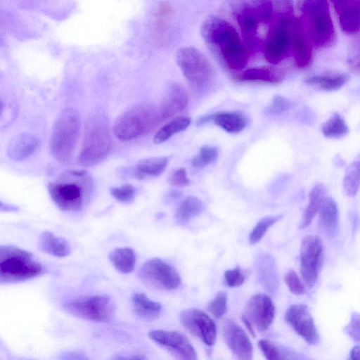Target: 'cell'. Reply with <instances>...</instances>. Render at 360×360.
I'll use <instances>...</instances> for the list:
<instances>
[{
	"label": "cell",
	"mask_w": 360,
	"mask_h": 360,
	"mask_svg": "<svg viewBox=\"0 0 360 360\" xmlns=\"http://www.w3.org/2000/svg\"><path fill=\"white\" fill-rule=\"evenodd\" d=\"M200 32L207 45L228 68L238 70L247 65L249 51L229 22L210 15L202 22Z\"/></svg>",
	"instance_id": "6da1fadb"
},
{
	"label": "cell",
	"mask_w": 360,
	"mask_h": 360,
	"mask_svg": "<svg viewBox=\"0 0 360 360\" xmlns=\"http://www.w3.org/2000/svg\"><path fill=\"white\" fill-rule=\"evenodd\" d=\"M93 185L92 178L86 170L73 169L63 174L59 179L49 182L47 190L60 210L76 212L89 201Z\"/></svg>",
	"instance_id": "7a4b0ae2"
},
{
	"label": "cell",
	"mask_w": 360,
	"mask_h": 360,
	"mask_svg": "<svg viewBox=\"0 0 360 360\" xmlns=\"http://www.w3.org/2000/svg\"><path fill=\"white\" fill-rule=\"evenodd\" d=\"M80 117L72 108L64 109L57 117L51 131L50 152L53 158L61 164L72 158L80 133Z\"/></svg>",
	"instance_id": "3957f363"
},
{
	"label": "cell",
	"mask_w": 360,
	"mask_h": 360,
	"mask_svg": "<svg viewBox=\"0 0 360 360\" xmlns=\"http://www.w3.org/2000/svg\"><path fill=\"white\" fill-rule=\"evenodd\" d=\"M43 271L44 266L30 252L15 245H0V283L25 281Z\"/></svg>",
	"instance_id": "277c9868"
},
{
	"label": "cell",
	"mask_w": 360,
	"mask_h": 360,
	"mask_svg": "<svg viewBox=\"0 0 360 360\" xmlns=\"http://www.w3.org/2000/svg\"><path fill=\"white\" fill-rule=\"evenodd\" d=\"M112 146L107 118L96 115L90 118L85 127L84 140L77 157V163L93 167L103 161Z\"/></svg>",
	"instance_id": "5b68a950"
},
{
	"label": "cell",
	"mask_w": 360,
	"mask_h": 360,
	"mask_svg": "<svg viewBox=\"0 0 360 360\" xmlns=\"http://www.w3.org/2000/svg\"><path fill=\"white\" fill-rule=\"evenodd\" d=\"M300 8L308 37L318 47L330 46L335 39V30L328 1H300Z\"/></svg>",
	"instance_id": "8992f818"
},
{
	"label": "cell",
	"mask_w": 360,
	"mask_h": 360,
	"mask_svg": "<svg viewBox=\"0 0 360 360\" xmlns=\"http://www.w3.org/2000/svg\"><path fill=\"white\" fill-rule=\"evenodd\" d=\"M157 107L137 104L120 115L115 121L112 131L121 141H130L150 133L160 123Z\"/></svg>",
	"instance_id": "52a82bcc"
},
{
	"label": "cell",
	"mask_w": 360,
	"mask_h": 360,
	"mask_svg": "<svg viewBox=\"0 0 360 360\" xmlns=\"http://www.w3.org/2000/svg\"><path fill=\"white\" fill-rule=\"evenodd\" d=\"M176 63L185 78L197 90L208 87L214 79V70L209 60L198 49L186 46L176 55Z\"/></svg>",
	"instance_id": "ba28073f"
},
{
	"label": "cell",
	"mask_w": 360,
	"mask_h": 360,
	"mask_svg": "<svg viewBox=\"0 0 360 360\" xmlns=\"http://www.w3.org/2000/svg\"><path fill=\"white\" fill-rule=\"evenodd\" d=\"M234 13L245 42L255 47L257 41V29L260 23L270 20L273 13V2L269 1H238Z\"/></svg>",
	"instance_id": "9c48e42d"
},
{
	"label": "cell",
	"mask_w": 360,
	"mask_h": 360,
	"mask_svg": "<svg viewBox=\"0 0 360 360\" xmlns=\"http://www.w3.org/2000/svg\"><path fill=\"white\" fill-rule=\"evenodd\" d=\"M63 308L75 316L96 322L109 321L115 314L114 302L105 295L77 297L64 303Z\"/></svg>",
	"instance_id": "30bf717a"
},
{
	"label": "cell",
	"mask_w": 360,
	"mask_h": 360,
	"mask_svg": "<svg viewBox=\"0 0 360 360\" xmlns=\"http://www.w3.org/2000/svg\"><path fill=\"white\" fill-rule=\"evenodd\" d=\"M323 261V247L321 240L316 236L302 238L300 245V272L309 288L316 284Z\"/></svg>",
	"instance_id": "8fae6325"
},
{
	"label": "cell",
	"mask_w": 360,
	"mask_h": 360,
	"mask_svg": "<svg viewBox=\"0 0 360 360\" xmlns=\"http://www.w3.org/2000/svg\"><path fill=\"white\" fill-rule=\"evenodd\" d=\"M283 16L269 29L264 46V56L271 64L282 61L290 51L291 36L290 22L292 18Z\"/></svg>",
	"instance_id": "7c38bea8"
},
{
	"label": "cell",
	"mask_w": 360,
	"mask_h": 360,
	"mask_svg": "<svg viewBox=\"0 0 360 360\" xmlns=\"http://www.w3.org/2000/svg\"><path fill=\"white\" fill-rule=\"evenodd\" d=\"M139 277L146 284L165 290L176 289L181 284L176 269L159 258L146 261L140 269Z\"/></svg>",
	"instance_id": "4fadbf2b"
},
{
	"label": "cell",
	"mask_w": 360,
	"mask_h": 360,
	"mask_svg": "<svg viewBox=\"0 0 360 360\" xmlns=\"http://www.w3.org/2000/svg\"><path fill=\"white\" fill-rule=\"evenodd\" d=\"M180 321L187 330L199 338L205 345H214L217 340L216 325L206 313L198 309H184L181 312Z\"/></svg>",
	"instance_id": "5bb4252c"
},
{
	"label": "cell",
	"mask_w": 360,
	"mask_h": 360,
	"mask_svg": "<svg viewBox=\"0 0 360 360\" xmlns=\"http://www.w3.org/2000/svg\"><path fill=\"white\" fill-rule=\"evenodd\" d=\"M148 337L169 351L177 360H198L197 353L182 333L164 330H152Z\"/></svg>",
	"instance_id": "9a60e30c"
},
{
	"label": "cell",
	"mask_w": 360,
	"mask_h": 360,
	"mask_svg": "<svg viewBox=\"0 0 360 360\" xmlns=\"http://www.w3.org/2000/svg\"><path fill=\"white\" fill-rule=\"evenodd\" d=\"M285 321L308 344L315 345L318 342L319 333L307 305H291L285 312Z\"/></svg>",
	"instance_id": "2e32d148"
},
{
	"label": "cell",
	"mask_w": 360,
	"mask_h": 360,
	"mask_svg": "<svg viewBox=\"0 0 360 360\" xmlns=\"http://www.w3.org/2000/svg\"><path fill=\"white\" fill-rule=\"evenodd\" d=\"M244 315L259 331L266 330L275 316V306L271 297L264 293L253 295L248 302Z\"/></svg>",
	"instance_id": "e0dca14e"
},
{
	"label": "cell",
	"mask_w": 360,
	"mask_h": 360,
	"mask_svg": "<svg viewBox=\"0 0 360 360\" xmlns=\"http://www.w3.org/2000/svg\"><path fill=\"white\" fill-rule=\"evenodd\" d=\"M222 334L226 345L238 360H252L251 341L240 326L232 320H226Z\"/></svg>",
	"instance_id": "ac0fdd59"
},
{
	"label": "cell",
	"mask_w": 360,
	"mask_h": 360,
	"mask_svg": "<svg viewBox=\"0 0 360 360\" xmlns=\"http://www.w3.org/2000/svg\"><path fill=\"white\" fill-rule=\"evenodd\" d=\"M187 103L188 95L185 89L179 84H172L157 107L160 122L174 117L182 111Z\"/></svg>",
	"instance_id": "d6986e66"
},
{
	"label": "cell",
	"mask_w": 360,
	"mask_h": 360,
	"mask_svg": "<svg viewBox=\"0 0 360 360\" xmlns=\"http://www.w3.org/2000/svg\"><path fill=\"white\" fill-rule=\"evenodd\" d=\"M291 46L294 59L300 68L309 65L312 59V49L309 39L304 34L301 22L292 18L290 22Z\"/></svg>",
	"instance_id": "ffe728a7"
},
{
	"label": "cell",
	"mask_w": 360,
	"mask_h": 360,
	"mask_svg": "<svg viewBox=\"0 0 360 360\" xmlns=\"http://www.w3.org/2000/svg\"><path fill=\"white\" fill-rule=\"evenodd\" d=\"M359 1H335L334 8L338 14L342 30L348 34L359 30Z\"/></svg>",
	"instance_id": "44dd1931"
},
{
	"label": "cell",
	"mask_w": 360,
	"mask_h": 360,
	"mask_svg": "<svg viewBox=\"0 0 360 360\" xmlns=\"http://www.w3.org/2000/svg\"><path fill=\"white\" fill-rule=\"evenodd\" d=\"M39 139L34 134L22 133L14 136L9 142L6 154L14 161H22L31 156L39 146Z\"/></svg>",
	"instance_id": "7402d4cb"
},
{
	"label": "cell",
	"mask_w": 360,
	"mask_h": 360,
	"mask_svg": "<svg viewBox=\"0 0 360 360\" xmlns=\"http://www.w3.org/2000/svg\"><path fill=\"white\" fill-rule=\"evenodd\" d=\"M212 121L223 130L231 134H237L242 131L247 126L246 117L236 111H226L212 114L203 117L200 123Z\"/></svg>",
	"instance_id": "603a6c76"
},
{
	"label": "cell",
	"mask_w": 360,
	"mask_h": 360,
	"mask_svg": "<svg viewBox=\"0 0 360 360\" xmlns=\"http://www.w3.org/2000/svg\"><path fill=\"white\" fill-rule=\"evenodd\" d=\"M255 267L259 282L269 292L277 290L278 277L274 257L266 253L259 255L255 262Z\"/></svg>",
	"instance_id": "cb8c5ba5"
},
{
	"label": "cell",
	"mask_w": 360,
	"mask_h": 360,
	"mask_svg": "<svg viewBox=\"0 0 360 360\" xmlns=\"http://www.w3.org/2000/svg\"><path fill=\"white\" fill-rule=\"evenodd\" d=\"M319 225L330 238L336 236L338 229V208L334 199L325 198L319 210Z\"/></svg>",
	"instance_id": "d4e9b609"
},
{
	"label": "cell",
	"mask_w": 360,
	"mask_h": 360,
	"mask_svg": "<svg viewBox=\"0 0 360 360\" xmlns=\"http://www.w3.org/2000/svg\"><path fill=\"white\" fill-rule=\"evenodd\" d=\"M39 248L42 252L57 257H66L70 252L68 242L49 231H45L40 234Z\"/></svg>",
	"instance_id": "484cf974"
},
{
	"label": "cell",
	"mask_w": 360,
	"mask_h": 360,
	"mask_svg": "<svg viewBox=\"0 0 360 360\" xmlns=\"http://www.w3.org/2000/svg\"><path fill=\"white\" fill-rule=\"evenodd\" d=\"M169 159L167 157L150 158L139 160L132 169L133 176L138 179L148 176H158L167 168Z\"/></svg>",
	"instance_id": "4316f807"
},
{
	"label": "cell",
	"mask_w": 360,
	"mask_h": 360,
	"mask_svg": "<svg viewBox=\"0 0 360 360\" xmlns=\"http://www.w3.org/2000/svg\"><path fill=\"white\" fill-rule=\"evenodd\" d=\"M326 194V187L322 184H316L309 195V202L302 214L300 229L309 226L319 212Z\"/></svg>",
	"instance_id": "83f0119b"
},
{
	"label": "cell",
	"mask_w": 360,
	"mask_h": 360,
	"mask_svg": "<svg viewBox=\"0 0 360 360\" xmlns=\"http://www.w3.org/2000/svg\"><path fill=\"white\" fill-rule=\"evenodd\" d=\"M132 302L136 315L146 320L155 319L162 311V305L159 302L150 300L143 292L134 293Z\"/></svg>",
	"instance_id": "f1b7e54d"
},
{
	"label": "cell",
	"mask_w": 360,
	"mask_h": 360,
	"mask_svg": "<svg viewBox=\"0 0 360 360\" xmlns=\"http://www.w3.org/2000/svg\"><path fill=\"white\" fill-rule=\"evenodd\" d=\"M235 79L238 82H264L271 84L281 82L282 77L273 68L257 67L249 68L236 75Z\"/></svg>",
	"instance_id": "f546056e"
},
{
	"label": "cell",
	"mask_w": 360,
	"mask_h": 360,
	"mask_svg": "<svg viewBox=\"0 0 360 360\" xmlns=\"http://www.w3.org/2000/svg\"><path fill=\"white\" fill-rule=\"evenodd\" d=\"M348 80L342 74L313 75L305 79L304 82L319 89L331 91L342 88Z\"/></svg>",
	"instance_id": "4dcf8cb0"
},
{
	"label": "cell",
	"mask_w": 360,
	"mask_h": 360,
	"mask_svg": "<svg viewBox=\"0 0 360 360\" xmlns=\"http://www.w3.org/2000/svg\"><path fill=\"white\" fill-rule=\"evenodd\" d=\"M109 259L114 267L122 274H129L135 268L136 254L131 248H117L109 254Z\"/></svg>",
	"instance_id": "1f68e13d"
},
{
	"label": "cell",
	"mask_w": 360,
	"mask_h": 360,
	"mask_svg": "<svg viewBox=\"0 0 360 360\" xmlns=\"http://www.w3.org/2000/svg\"><path fill=\"white\" fill-rule=\"evenodd\" d=\"M191 122L188 117L179 116L163 125L155 134L153 143L159 144L167 141L173 135L185 130Z\"/></svg>",
	"instance_id": "d6a6232c"
},
{
	"label": "cell",
	"mask_w": 360,
	"mask_h": 360,
	"mask_svg": "<svg viewBox=\"0 0 360 360\" xmlns=\"http://www.w3.org/2000/svg\"><path fill=\"white\" fill-rule=\"evenodd\" d=\"M202 202L192 195L186 197L176 209L175 217L181 221H188L198 215L202 210Z\"/></svg>",
	"instance_id": "836d02e7"
},
{
	"label": "cell",
	"mask_w": 360,
	"mask_h": 360,
	"mask_svg": "<svg viewBox=\"0 0 360 360\" xmlns=\"http://www.w3.org/2000/svg\"><path fill=\"white\" fill-rule=\"evenodd\" d=\"M322 134L326 138H341L349 132V128L342 117L334 113L322 126Z\"/></svg>",
	"instance_id": "e575fe53"
},
{
	"label": "cell",
	"mask_w": 360,
	"mask_h": 360,
	"mask_svg": "<svg viewBox=\"0 0 360 360\" xmlns=\"http://www.w3.org/2000/svg\"><path fill=\"white\" fill-rule=\"evenodd\" d=\"M359 179V162H354L347 167L343 179V191L346 195L353 197L356 194Z\"/></svg>",
	"instance_id": "d590c367"
},
{
	"label": "cell",
	"mask_w": 360,
	"mask_h": 360,
	"mask_svg": "<svg viewBox=\"0 0 360 360\" xmlns=\"http://www.w3.org/2000/svg\"><path fill=\"white\" fill-rule=\"evenodd\" d=\"M281 218L282 215H274L261 219L250 233L248 238L250 244L255 245L260 241L269 228L278 221Z\"/></svg>",
	"instance_id": "8d00e7d4"
},
{
	"label": "cell",
	"mask_w": 360,
	"mask_h": 360,
	"mask_svg": "<svg viewBox=\"0 0 360 360\" xmlns=\"http://www.w3.org/2000/svg\"><path fill=\"white\" fill-rule=\"evenodd\" d=\"M219 155L218 150L214 146H205L200 148L198 155L191 159V165L196 168H203L214 162Z\"/></svg>",
	"instance_id": "74e56055"
},
{
	"label": "cell",
	"mask_w": 360,
	"mask_h": 360,
	"mask_svg": "<svg viewBox=\"0 0 360 360\" xmlns=\"http://www.w3.org/2000/svg\"><path fill=\"white\" fill-rule=\"evenodd\" d=\"M208 311L216 318H221L227 311V295L219 292L207 305Z\"/></svg>",
	"instance_id": "f35d334b"
},
{
	"label": "cell",
	"mask_w": 360,
	"mask_h": 360,
	"mask_svg": "<svg viewBox=\"0 0 360 360\" xmlns=\"http://www.w3.org/2000/svg\"><path fill=\"white\" fill-rule=\"evenodd\" d=\"M136 193V187L129 184L110 188L112 197L121 202H131L135 198Z\"/></svg>",
	"instance_id": "ab89813d"
},
{
	"label": "cell",
	"mask_w": 360,
	"mask_h": 360,
	"mask_svg": "<svg viewBox=\"0 0 360 360\" xmlns=\"http://www.w3.org/2000/svg\"><path fill=\"white\" fill-rule=\"evenodd\" d=\"M284 281L293 294L300 295L304 292V285L295 271H288L284 276Z\"/></svg>",
	"instance_id": "60d3db41"
},
{
	"label": "cell",
	"mask_w": 360,
	"mask_h": 360,
	"mask_svg": "<svg viewBox=\"0 0 360 360\" xmlns=\"http://www.w3.org/2000/svg\"><path fill=\"white\" fill-rule=\"evenodd\" d=\"M290 106L291 103L287 98L282 96L276 95L266 108V112L270 115L281 114L288 110Z\"/></svg>",
	"instance_id": "b9f144b4"
},
{
	"label": "cell",
	"mask_w": 360,
	"mask_h": 360,
	"mask_svg": "<svg viewBox=\"0 0 360 360\" xmlns=\"http://www.w3.org/2000/svg\"><path fill=\"white\" fill-rule=\"evenodd\" d=\"M258 345L266 360H281V355L278 348L270 340H260Z\"/></svg>",
	"instance_id": "7bdbcfd3"
},
{
	"label": "cell",
	"mask_w": 360,
	"mask_h": 360,
	"mask_svg": "<svg viewBox=\"0 0 360 360\" xmlns=\"http://www.w3.org/2000/svg\"><path fill=\"white\" fill-rule=\"evenodd\" d=\"M224 278L226 284L229 287H238L244 283L245 279L244 274L238 266L231 270H226L224 272Z\"/></svg>",
	"instance_id": "ee69618b"
},
{
	"label": "cell",
	"mask_w": 360,
	"mask_h": 360,
	"mask_svg": "<svg viewBox=\"0 0 360 360\" xmlns=\"http://www.w3.org/2000/svg\"><path fill=\"white\" fill-rule=\"evenodd\" d=\"M169 184L176 187H184L191 184L184 168L176 170L169 178Z\"/></svg>",
	"instance_id": "f6af8a7d"
},
{
	"label": "cell",
	"mask_w": 360,
	"mask_h": 360,
	"mask_svg": "<svg viewBox=\"0 0 360 360\" xmlns=\"http://www.w3.org/2000/svg\"><path fill=\"white\" fill-rule=\"evenodd\" d=\"M346 331L348 335L356 341L359 340V316L358 314H354L351 317V321L346 327Z\"/></svg>",
	"instance_id": "bcb514c9"
},
{
	"label": "cell",
	"mask_w": 360,
	"mask_h": 360,
	"mask_svg": "<svg viewBox=\"0 0 360 360\" xmlns=\"http://www.w3.org/2000/svg\"><path fill=\"white\" fill-rule=\"evenodd\" d=\"M61 360H89L88 356L80 351H71L64 353Z\"/></svg>",
	"instance_id": "7dc6e473"
},
{
	"label": "cell",
	"mask_w": 360,
	"mask_h": 360,
	"mask_svg": "<svg viewBox=\"0 0 360 360\" xmlns=\"http://www.w3.org/2000/svg\"><path fill=\"white\" fill-rule=\"evenodd\" d=\"M19 210L17 205L4 202L0 200V212H13Z\"/></svg>",
	"instance_id": "c3c4849f"
},
{
	"label": "cell",
	"mask_w": 360,
	"mask_h": 360,
	"mask_svg": "<svg viewBox=\"0 0 360 360\" xmlns=\"http://www.w3.org/2000/svg\"><path fill=\"white\" fill-rule=\"evenodd\" d=\"M112 360H148V359L142 354H134L129 356L118 355L115 356Z\"/></svg>",
	"instance_id": "681fc988"
},
{
	"label": "cell",
	"mask_w": 360,
	"mask_h": 360,
	"mask_svg": "<svg viewBox=\"0 0 360 360\" xmlns=\"http://www.w3.org/2000/svg\"><path fill=\"white\" fill-rule=\"evenodd\" d=\"M241 319H242L244 325L245 326L247 330H248L249 333L250 334V335L252 338H255L256 335H255V332L254 330L255 328L253 327L252 324L250 322V321L244 315H243L241 316Z\"/></svg>",
	"instance_id": "f907efd6"
},
{
	"label": "cell",
	"mask_w": 360,
	"mask_h": 360,
	"mask_svg": "<svg viewBox=\"0 0 360 360\" xmlns=\"http://www.w3.org/2000/svg\"><path fill=\"white\" fill-rule=\"evenodd\" d=\"M359 347H354L350 352L349 360H359Z\"/></svg>",
	"instance_id": "816d5d0a"
},
{
	"label": "cell",
	"mask_w": 360,
	"mask_h": 360,
	"mask_svg": "<svg viewBox=\"0 0 360 360\" xmlns=\"http://www.w3.org/2000/svg\"><path fill=\"white\" fill-rule=\"evenodd\" d=\"M2 110H3V104H2V102L0 100V115L2 112Z\"/></svg>",
	"instance_id": "f5cc1de1"
}]
</instances>
